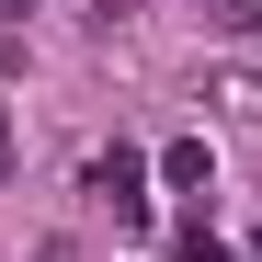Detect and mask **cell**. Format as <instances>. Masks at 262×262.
<instances>
[{
    "label": "cell",
    "mask_w": 262,
    "mask_h": 262,
    "mask_svg": "<svg viewBox=\"0 0 262 262\" xmlns=\"http://www.w3.org/2000/svg\"><path fill=\"white\" fill-rule=\"evenodd\" d=\"M137 183H148V160H137V148H103V160H92V194L125 205V216H137Z\"/></svg>",
    "instance_id": "cell-1"
},
{
    "label": "cell",
    "mask_w": 262,
    "mask_h": 262,
    "mask_svg": "<svg viewBox=\"0 0 262 262\" xmlns=\"http://www.w3.org/2000/svg\"><path fill=\"white\" fill-rule=\"evenodd\" d=\"M160 183H183V194H205V183H216V160H205V137H171V148H160Z\"/></svg>",
    "instance_id": "cell-2"
},
{
    "label": "cell",
    "mask_w": 262,
    "mask_h": 262,
    "mask_svg": "<svg viewBox=\"0 0 262 262\" xmlns=\"http://www.w3.org/2000/svg\"><path fill=\"white\" fill-rule=\"evenodd\" d=\"M205 103H228L239 125H262V69H216V80H205Z\"/></svg>",
    "instance_id": "cell-3"
},
{
    "label": "cell",
    "mask_w": 262,
    "mask_h": 262,
    "mask_svg": "<svg viewBox=\"0 0 262 262\" xmlns=\"http://www.w3.org/2000/svg\"><path fill=\"white\" fill-rule=\"evenodd\" d=\"M205 23H216V34H251V23H262V0H205Z\"/></svg>",
    "instance_id": "cell-4"
},
{
    "label": "cell",
    "mask_w": 262,
    "mask_h": 262,
    "mask_svg": "<svg viewBox=\"0 0 262 262\" xmlns=\"http://www.w3.org/2000/svg\"><path fill=\"white\" fill-rule=\"evenodd\" d=\"M183 262H228V251H216V239H205V228H183Z\"/></svg>",
    "instance_id": "cell-5"
},
{
    "label": "cell",
    "mask_w": 262,
    "mask_h": 262,
    "mask_svg": "<svg viewBox=\"0 0 262 262\" xmlns=\"http://www.w3.org/2000/svg\"><path fill=\"white\" fill-rule=\"evenodd\" d=\"M0 160H12V114H0Z\"/></svg>",
    "instance_id": "cell-6"
}]
</instances>
